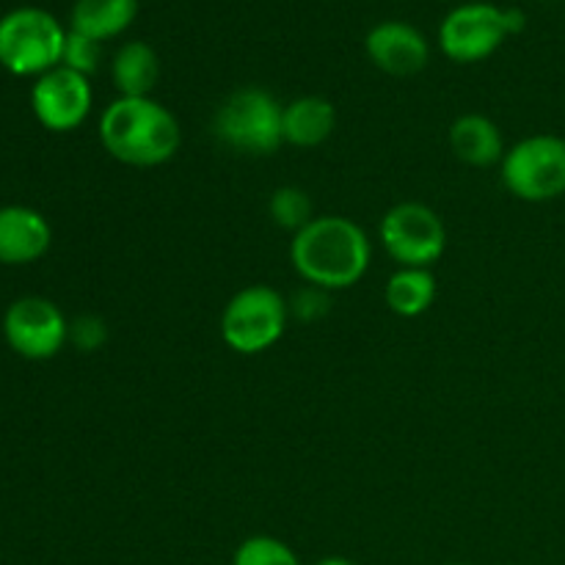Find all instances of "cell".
Returning <instances> with one entry per match:
<instances>
[{
  "label": "cell",
  "mask_w": 565,
  "mask_h": 565,
  "mask_svg": "<svg viewBox=\"0 0 565 565\" xmlns=\"http://www.w3.org/2000/svg\"><path fill=\"white\" fill-rule=\"evenodd\" d=\"M160 77V61L152 44L132 39L110 58V81L119 97H152Z\"/></svg>",
  "instance_id": "15"
},
{
  "label": "cell",
  "mask_w": 565,
  "mask_h": 565,
  "mask_svg": "<svg viewBox=\"0 0 565 565\" xmlns=\"http://www.w3.org/2000/svg\"><path fill=\"white\" fill-rule=\"evenodd\" d=\"M450 149L461 163L489 169L502 163L508 147L497 121L483 114H463L450 125Z\"/></svg>",
  "instance_id": "13"
},
{
  "label": "cell",
  "mask_w": 565,
  "mask_h": 565,
  "mask_svg": "<svg viewBox=\"0 0 565 565\" xmlns=\"http://www.w3.org/2000/svg\"><path fill=\"white\" fill-rule=\"evenodd\" d=\"M315 565H356V563L348 561V557H342V555H329V557H320Z\"/></svg>",
  "instance_id": "24"
},
{
  "label": "cell",
  "mask_w": 565,
  "mask_h": 565,
  "mask_svg": "<svg viewBox=\"0 0 565 565\" xmlns=\"http://www.w3.org/2000/svg\"><path fill=\"white\" fill-rule=\"evenodd\" d=\"M379 237L401 268H434L447 248L445 221L419 202H401L386 210Z\"/></svg>",
  "instance_id": "7"
},
{
  "label": "cell",
  "mask_w": 565,
  "mask_h": 565,
  "mask_svg": "<svg viewBox=\"0 0 565 565\" xmlns=\"http://www.w3.org/2000/svg\"><path fill=\"white\" fill-rule=\"evenodd\" d=\"M290 307V318L301 320V323H315V320L326 318L331 309V292L320 290L315 285H303L296 296L287 301Z\"/></svg>",
  "instance_id": "21"
},
{
  "label": "cell",
  "mask_w": 565,
  "mask_h": 565,
  "mask_svg": "<svg viewBox=\"0 0 565 565\" xmlns=\"http://www.w3.org/2000/svg\"><path fill=\"white\" fill-rule=\"evenodd\" d=\"M99 143L119 163L154 169L180 152L177 116L154 97H116L99 116Z\"/></svg>",
  "instance_id": "2"
},
{
  "label": "cell",
  "mask_w": 565,
  "mask_h": 565,
  "mask_svg": "<svg viewBox=\"0 0 565 565\" xmlns=\"http://www.w3.org/2000/svg\"><path fill=\"white\" fill-rule=\"evenodd\" d=\"M99 61H103V42H94V39L83 36V33L66 31L61 66H66V70L81 72V75L92 77L94 72L99 70Z\"/></svg>",
  "instance_id": "20"
},
{
  "label": "cell",
  "mask_w": 565,
  "mask_h": 565,
  "mask_svg": "<svg viewBox=\"0 0 565 565\" xmlns=\"http://www.w3.org/2000/svg\"><path fill=\"white\" fill-rule=\"evenodd\" d=\"M364 53L381 72L412 77L428 66L430 44L417 25L403 20H384L364 36Z\"/></svg>",
  "instance_id": "11"
},
{
  "label": "cell",
  "mask_w": 565,
  "mask_h": 565,
  "mask_svg": "<svg viewBox=\"0 0 565 565\" xmlns=\"http://www.w3.org/2000/svg\"><path fill=\"white\" fill-rule=\"evenodd\" d=\"M290 307L270 285H248L226 301L221 312V340L241 356L270 351L285 337Z\"/></svg>",
  "instance_id": "5"
},
{
  "label": "cell",
  "mask_w": 565,
  "mask_h": 565,
  "mask_svg": "<svg viewBox=\"0 0 565 565\" xmlns=\"http://www.w3.org/2000/svg\"><path fill=\"white\" fill-rule=\"evenodd\" d=\"M511 36L505 9L494 3L456 6L439 25V47L456 64H478L491 58Z\"/></svg>",
  "instance_id": "9"
},
{
  "label": "cell",
  "mask_w": 565,
  "mask_h": 565,
  "mask_svg": "<svg viewBox=\"0 0 565 565\" xmlns=\"http://www.w3.org/2000/svg\"><path fill=\"white\" fill-rule=\"evenodd\" d=\"M285 105L259 86L235 88L213 114V136L235 152L265 158L285 143Z\"/></svg>",
  "instance_id": "3"
},
{
  "label": "cell",
  "mask_w": 565,
  "mask_h": 565,
  "mask_svg": "<svg viewBox=\"0 0 565 565\" xmlns=\"http://www.w3.org/2000/svg\"><path fill=\"white\" fill-rule=\"evenodd\" d=\"M94 105L92 81L66 66L44 72L33 81L31 110L50 132H72L88 119Z\"/></svg>",
  "instance_id": "10"
},
{
  "label": "cell",
  "mask_w": 565,
  "mask_h": 565,
  "mask_svg": "<svg viewBox=\"0 0 565 565\" xmlns=\"http://www.w3.org/2000/svg\"><path fill=\"white\" fill-rule=\"evenodd\" d=\"M505 25L508 33L516 36V33H522L524 25H527V14H524L522 9H505Z\"/></svg>",
  "instance_id": "23"
},
{
  "label": "cell",
  "mask_w": 565,
  "mask_h": 565,
  "mask_svg": "<svg viewBox=\"0 0 565 565\" xmlns=\"http://www.w3.org/2000/svg\"><path fill=\"white\" fill-rule=\"evenodd\" d=\"M70 342L81 353H94L108 342V323L99 315H77L70 320Z\"/></svg>",
  "instance_id": "22"
},
{
  "label": "cell",
  "mask_w": 565,
  "mask_h": 565,
  "mask_svg": "<svg viewBox=\"0 0 565 565\" xmlns=\"http://www.w3.org/2000/svg\"><path fill=\"white\" fill-rule=\"evenodd\" d=\"M232 565H301L296 552L274 535H252L232 555Z\"/></svg>",
  "instance_id": "19"
},
{
  "label": "cell",
  "mask_w": 565,
  "mask_h": 565,
  "mask_svg": "<svg viewBox=\"0 0 565 565\" xmlns=\"http://www.w3.org/2000/svg\"><path fill=\"white\" fill-rule=\"evenodd\" d=\"M53 230L39 210L25 204L0 207V263L31 265L50 252Z\"/></svg>",
  "instance_id": "12"
},
{
  "label": "cell",
  "mask_w": 565,
  "mask_h": 565,
  "mask_svg": "<svg viewBox=\"0 0 565 565\" xmlns=\"http://www.w3.org/2000/svg\"><path fill=\"white\" fill-rule=\"evenodd\" d=\"M64 42V25L39 6H20L0 17V66L17 77H39L61 66Z\"/></svg>",
  "instance_id": "4"
},
{
  "label": "cell",
  "mask_w": 565,
  "mask_h": 565,
  "mask_svg": "<svg viewBox=\"0 0 565 565\" xmlns=\"http://www.w3.org/2000/svg\"><path fill=\"white\" fill-rule=\"evenodd\" d=\"M373 243L356 221L345 215H315L290 241V263L303 285L320 290H348L364 279Z\"/></svg>",
  "instance_id": "1"
},
{
  "label": "cell",
  "mask_w": 565,
  "mask_h": 565,
  "mask_svg": "<svg viewBox=\"0 0 565 565\" xmlns=\"http://www.w3.org/2000/svg\"><path fill=\"white\" fill-rule=\"evenodd\" d=\"M268 213L274 218V224L279 230L287 232H301L309 221L315 218V207H312V199L303 188L296 185H281L270 193V202H268Z\"/></svg>",
  "instance_id": "18"
},
{
  "label": "cell",
  "mask_w": 565,
  "mask_h": 565,
  "mask_svg": "<svg viewBox=\"0 0 565 565\" xmlns=\"http://www.w3.org/2000/svg\"><path fill=\"white\" fill-rule=\"evenodd\" d=\"M502 185L530 204L555 202L565 193V138L527 136L508 147L500 163Z\"/></svg>",
  "instance_id": "6"
},
{
  "label": "cell",
  "mask_w": 565,
  "mask_h": 565,
  "mask_svg": "<svg viewBox=\"0 0 565 565\" xmlns=\"http://www.w3.org/2000/svg\"><path fill=\"white\" fill-rule=\"evenodd\" d=\"M337 130V108L331 99L307 94L285 105L281 114V136L285 143L298 149H315L331 138Z\"/></svg>",
  "instance_id": "14"
},
{
  "label": "cell",
  "mask_w": 565,
  "mask_h": 565,
  "mask_svg": "<svg viewBox=\"0 0 565 565\" xmlns=\"http://www.w3.org/2000/svg\"><path fill=\"white\" fill-rule=\"evenodd\" d=\"M447 565H463V563H447Z\"/></svg>",
  "instance_id": "25"
},
{
  "label": "cell",
  "mask_w": 565,
  "mask_h": 565,
  "mask_svg": "<svg viewBox=\"0 0 565 565\" xmlns=\"http://www.w3.org/2000/svg\"><path fill=\"white\" fill-rule=\"evenodd\" d=\"M436 276L430 268H397L384 287V301L401 318H419L436 301Z\"/></svg>",
  "instance_id": "17"
},
{
  "label": "cell",
  "mask_w": 565,
  "mask_h": 565,
  "mask_svg": "<svg viewBox=\"0 0 565 565\" xmlns=\"http://www.w3.org/2000/svg\"><path fill=\"white\" fill-rule=\"evenodd\" d=\"M3 337L17 356L44 362L70 342V320L50 298L25 296L6 309Z\"/></svg>",
  "instance_id": "8"
},
{
  "label": "cell",
  "mask_w": 565,
  "mask_h": 565,
  "mask_svg": "<svg viewBox=\"0 0 565 565\" xmlns=\"http://www.w3.org/2000/svg\"><path fill=\"white\" fill-rule=\"evenodd\" d=\"M138 0H75L70 14V31L83 33L94 42L121 36L136 22Z\"/></svg>",
  "instance_id": "16"
}]
</instances>
